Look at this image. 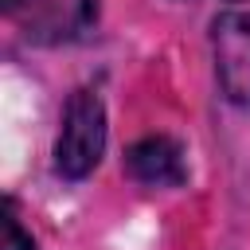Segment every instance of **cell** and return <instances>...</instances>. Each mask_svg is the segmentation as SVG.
I'll return each mask as SVG.
<instances>
[{"label": "cell", "instance_id": "2", "mask_svg": "<svg viewBox=\"0 0 250 250\" xmlns=\"http://www.w3.org/2000/svg\"><path fill=\"white\" fill-rule=\"evenodd\" d=\"M211 51L223 94L250 105V12H223L211 23Z\"/></svg>", "mask_w": 250, "mask_h": 250}, {"label": "cell", "instance_id": "3", "mask_svg": "<svg viewBox=\"0 0 250 250\" xmlns=\"http://www.w3.org/2000/svg\"><path fill=\"white\" fill-rule=\"evenodd\" d=\"M125 168L133 180L148 184V188H180L188 180V164H184V148L172 137H145L125 152Z\"/></svg>", "mask_w": 250, "mask_h": 250}, {"label": "cell", "instance_id": "4", "mask_svg": "<svg viewBox=\"0 0 250 250\" xmlns=\"http://www.w3.org/2000/svg\"><path fill=\"white\" fill-rule=\"evenodd\" d=\"M0 250H35V238L20 227L12 199L4 203V215H0Z\"/></svg>", "mask_w": 250, "mask_h": 250}, {"label": "cell", "instance_id": "1", "mask_svg": "<svg viewBox=\"0 0 250 250\" xmlns=\"http://www.w3.org/2000/svg\"><path fill=\"white\" fill-rule=\"evenodd\" d=\"M105 148V109L94 90H74L62 109V129L55 141V168L66 180H82L94 172Z\"/></svg>", "mask_w": 250, "mask_h": 250}]
</instances>
